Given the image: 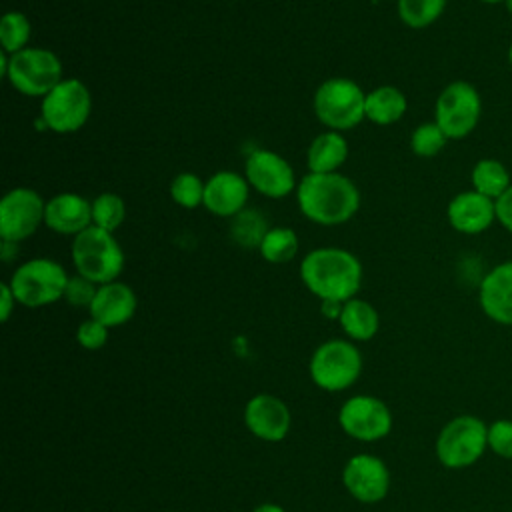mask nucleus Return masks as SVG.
Returning a JSON list of instances; mask_svg holds the SVG:
<instances>
[{
	"label": "nucleus",
	"instance_id": "f257e3e1",
	"mask_svg": "<svg viewBox=\"0 0 512 512\" xmlns=\"http://www.w3.org/2000/svg\"><path fill=\"white\" fill-rule=\"evenodd\" d=\"M300 212L322 226L348 222L360 206L356 184L338 172H308L296 186Z\"/></svg>",
	"mask_w": 512,
	"mask_h": 512
},
{
	"label": "nucleus",
	"instance_id": "f03ea898",
	"mask_svg": "<svg viewBox=\"0 0 512 512\" xmlns=\"http://www.w3.org/2000/svg\"><path fill=\"white\" fill-rule=\"evenodd\" d=\"M300 278L318 300L346 302L360 290L362 264L344 248H316L302 258Z\"/></svg>",
	"mask_w": 512,
	"mask_h": 512
},
{
	"label": "nucleus",
	"instance_id": "7ed1b4c3",
	"mask_svg": "<svg viewBox=\"0 0 512 512\" xmlns=\"http://www.w3.org/2000/svg\"><path fill=\"white\" fill-rule=\"evenodd\" d=\"M72 262L80 276L102 286L114 282L124 270V252L112 232L88 226L74 236Z\"/></svg>",
	"mask_w": 512,
	"mask_h": 512
},
{
	"label": "nucleus",
	"instance_id": "20e7f679",
	"mask_svg": "<svg viewBox=\"0 0 512 512\" xmlns=\"http://www.w3.org/2000/svg\"><path fill=\"white\" fill-rule=\"evenodd\" d=\"M434 450L444 468H470L488 450V424L474 414L454 416L438 432Z\"/></svg>",
	"mask_w": 512,
	"mask_h": 512
},
{
	"label": "nucleus",
	"instance_id": "39448f33",
	"mask_svg": "<svg viewBox=\"0 0 512 512\" xmlns=\"http://www.w3.org/2000/svg\"><path fill=\"white\" fill-rule=\"evenodd\" d=\"M68 280L64 266L56 260L32 258L14 270L8 284L18 304L26 308H40L64 298Z\"/></svg>",
	"mask_w": 512,
	"mask_h": 512
},
{
	"label": "nucleus",
	"instance_id": "423d86ee",
	"mask_svg": "<svg viewBox=\"0 0 512 512\" xmlns=\"http://www.w3.org/2000/svg\"><path fill=\"white\" fill-rule=\"evenodd\" d=\"M310 378L324 392L348 390L362 372V354L352 340H326L310 358Z\"/></svg>",
	"mask_w": 512,
	"mask_h": 512
},
{
	"label": "nucleus",
	"instance_id": "0eeeda50",
	"mask_svg": "<svg viewBox=\"0 0 512 512\" xmlns=\"http://www.w3.org/2000/svg\"><path fill=\"white\" fill-rule=\"evenodd\" d=\"M482 118V96L472 82L454 80L446 84L434 104V122L448 140H464Z\"/></svg>",
	"mask_w": 512,
	"mask_h": 512
},
{
	"label": "nucleus",
	"instance_id": "6e6552de",
	"mask_svg": "<svg viewBox=\"0 0 512 512\" xmlns=\"http://www.w3.org/2000/svg\"><path fill=\"white\" fill-rule=\"evenodd\" d=\"M314 114L330 130H350L366 118V94L350 78H330L314 94Z\"/></svg>",
	"mask_w": 512,
	"mask_h": 512
},
{
	"label": "nucleus",
	"instance_id": "1a4fd4ad",
	"mask_svg": "<svg viewBox=\"0 0 512 512\" xmlns=\"http://www.w3.org/2000/svg\"><path fill=\"white\" fill-rule=\"evenodd\" d=\"M4 76L16 92L42 98L64 80L60 58L46 48H24L16 54H8Z\"/></svg>",
	"mask_w": 512,
	"mask_h": 512
},
{
	"label": "nucleus",
	"instance_id": "9d476101",
	"mask_svg": "<svg viewBox=\"0 0 512 512\" xmlns=\"http://www.w3.org/2000/svg\"><path fill=\"white\" fill-rule=\"evenodd\" d=\"M92 112V98L86 84L78 78H64L52 88L40 104V118L48 130L58 134L76 132Z\"/></svg>",
	"mask_w": 512,
	"mask_h": 512
},
{
	"label": "nucleus",
	"instance_id": "9b49d317",
	"mask_svg": "<svg viewBox=\"0 0 512 512\" xmlns=\"http://www.w3.org/2000/svg\"><path fill=\"white\" fill-rule=\"evenodd\" d=\"M392 412L384 400L372 394H354L338 410V424L346 436L358 442H378L392 430Z\"/></svg>",
	"mask_w": 512,
	"mask_h": 512
},
{
	"label": "nucleus",
	"instance_id": "f8f14e48",
	"mask_svg": "<svg viewBox=\"0 0 512 512\" xmlns=\"http://www.w3.org/2000/svg\"><path fill=\"white\" fill-rule=\"evenodd\" d=\"M46 202L32 188H12L0 200V236L6 242H20L44 222Z\"/></svg>",
	"mask_w": 512,
	"mask_h": 512
},
{
	"label": "nucleus",
	"instance_id": "ddd939ff",
	"mask_svg": "<svg viewBox=\"0 0 512 512\" xmlns=\"http://www.w3.org/2000/svg\"><path fill=\"white\" fill-rule=\"evenodd\" d=\"M342 484L354 500L362 504H376L388 496L390 470L380 456L360 452L344 464Z\"/></svg>",
	"mask_w": 512,
	"mask_h": 512
},
{
	"label": "nucleus",
	"instance_id": "4468645a",
	"mask_svg": "<svg viewBox=\"0 0 512 512\" xmlns=\"http://www.w3.org/2000/svg\"><path fill=\"white\" fill-rule=\"evenodd\" d=\"M244 424L262 442H280L288 436L292 414L288 404L268 392L252 396L244 406Z\"/></svg>",
	"mask_w": 512,
	"mask_h": 512
},
{
	"label": "nucleus",
	"instance_id": "2eb2a0df",
	"mask_svg": "<svg viewBox=\"0 0 512 512\" xmlns=\"http://www.w3.org/2000/svg\"><path fill=\"white\" fill-rule=\"evenodd\" d=\"M246 180L268 198H284L298 186L288 160L264 148L254 150L246 158Z\"/></svg>",
	"mask_w": 512,
	"mask_h": 512
},
{
	"label": "nucleus",
	"instance_id": "dca6fc26",
	"mask_svg": "<svg viewBox=\"0 0 512 512\" xmlns=\"http://www.w3.org/2000/svg\"><path fill=\"white\" fill-rule=\"evenodd\" d=\"M478 304L488 320L512 326V260L498 262L482 276Z\"/></svg>",
	"mask_w": 512,
	"mask_h": 512
},
{
	"label": "nucleus",
	"instance_id": "f3484780",
	"mask_svg": "<svg viewBox=\"0 0 512 512\" xmlns=\"http://www.w3.org/2000/svg\"><path fill=\"white\" fill-rule=\"evenodd\" d=\"M448 224L466 236H476L492 228L496 222V200L476 192V190H464L458 192L446 208Z\"/></svg>",
	"mask_w": 512,
	"mask_h": 512
},
{
	"label": "nucleus",
	"instance_id": "a211bd4d",
	"mask_svg": "<svg viewBox=\"0 0 512 512\" xmlns=\"http://www.w3.org/2000/svg\"><path fill=\"white\" fill-rule=\"evenodd\" d=\"M248 180L238 172H216L204 188V204L214 216H236L248 200Z\"/></svg>",
	"mask_w": 512,
	"mask_h": 512
},
{
	"label": "nucleus",
	"instance_id": "6ab92c4d",
	"mask_svg": "<svg viewBox=\"0 0 512 512\" xmlns=\"http://www.w3.org/2000/svg\"><path fill=\"white\" fill-rule=\"evenodd\" d=\"M44 224L56 234L78 236L92 226V202L74 192H62L46 202Z\"/></svg>",
	"mask_w": 512,
	"mask_h": 512
},
{
	"label": "nucleus",
	"instance_id": "aec40b11",
	"mask_svg": "<svg viewBox=\"0 0 512 512\" xmlns=\"http://www.w3.org/2000/svg\"><path fill=\"white\" fill-rule=\"evenodd\" d=\"M138 300L134 290L124 282H108L98 286V292L88 308L90 318L102 322L108 328L126 324L136 312Z\"/></svg>",
	"mask_w": 512,
	"mask_h": 512
},
{
	"label": "nucleus",
	"instance_id": "412c9836",
	"mask_svg": "<svg viewBox=\"0 0 512 512\" xmlns=\"http://www.w3.org/2000/svg\"><path fill=\"white\" fill-rule=\"evenodd\" d=\"M348 158V142L346 138L336 132L328 130L318 134L310 146H308V168L310 172L326 174V172H336Z\"/></svg>",
	"mask_w": 512,
	"mask_h": 512
},
{
	"label": "nucleus",
	"instance_id": "4be33fe9",
	"mask_svg": "<svg viewBox=\"0 0 512 512\" xmlns=\"http://www.w3.org/2000/svg\"><path fill=\"white\" fill-rule=\"evenodd\" d=\"M338 322H340L344 334L354 342H366V340L374 338L380 328V316H378L376 308L362 298L346 300Z\"/></svg>",
	"mask_w": 512,
	"mask_h": 512
},
{
	"label": "nucleus",
	"instance_id": "5701e85b",
	"mask_svg": "<svg viewBox=\"0 0 512 512\" xmlns=\"http://www.w3.org/2000/svg\"><path fill=\"white\" fill-rule=\"evenodd\" d=\"M406 108L408 100L396 86H378L366 94V118L378 126H390L398 122Z\"/></svg>",
	"mask_w": 512,
	"mask_h": 512
},
{
	"label": "nucleus",
	"instance_id": "b1692460",
	"mask_svg": "<svg viewBox=\"0 0 512 512\" xmlns=\"http://www.w3.org/2000/svg\"><path fill=\"white\" fill-rule=\"evenodd\" d=\"M470 182H472V190L498 200L512 184L510 172L506 168L504 162L496 160V158H480L470 172Z\"/></svg>",
	"mask_w": 512,
	"mask_h": 512
},
{
	"label": "nucleus",
	"instance_id": "393cba45",
	"mask_svg": "<svg viewBox=\"0 0 512 512\" xmlns=\"http://www.w3.org/2000/svg\"><path fill=\"white\" fill-rule=\"evenodd\" d=\"M262 258L270 264H284L292 260L298 252V236L292 228L274 226L266 232L258 246Z\"/></svg>",
	"mask_w": 512,
	"mask_h": 512
},
{
	"label": "nucleus",
	"instance_id": "a878e982",
	"mask_svg": "<svg viewBox=\"0 0 512 512\" xmlns=\"http://www.w3.org/2000/svg\"><path fill=\"white\" fill-rule=\"evenodd\" d=\"M448 0H398L400 20L414 30L432 26L444 12Z\"/></svg>",
	"mask_w": 512,
	"mask_h": 512
},
{
	"label": "nucleus",
	"instance_id": "bb28decb",
	"mask_svg": "<svg viewBox=\"0 0 512 512\" xmlns=\"http://www.w3.org/2000/svg\"><path fill=\"white\" fill-rule=\"evenodd\" d=\"M32 34V24L22 12H6L0 20V44L6 54H16L26 48Z\"/></svg>",
	"mask_w": 512,
	"mask_h": 512
},
{
	"label": "nucleus",
	"instance_id": "cd10ccee",
	"mask_svg": "<svg viewBox=\"0 0 512 512\" xmlns=\"http://www.w3.org/2000/svg\"><path fill=\"white\" fill-rule=\"evenodd\" d=\"M126 218V204L122 196L114 192H104L92 202V224L114 232Z\"/></svg>",
	"mask_w": 512,
	"mask_h": 512
},
{
	"label": "nucleus",
	"instance_id": "c85d7f7f",
	"mask_svg": "<svg viewBox=\"0 0 512 512\" xmlns=\"http://www.w3.org/2000/svg\"><path fill=\"white\" fill-rule=\"evenodd\" d=\"M270 228H266V222L262 218L260 212H254V210H242L240 214L234 216V222H232V238L244 246V248H254V246H260L262 238L266 236Z\"/></svg>",
	"mask_w": 512,
	"mask_h": 512
},
{
	"label": "nucleus",
	"instance_id": "c756f323",
	"mask_svg": "<svg viewBox=\"0 0 512 512\" xmlns=\"http://www.w3.org/2000/svg\"><path fill=\"white\" fill-rule=\"evenodd\" d=\"M446 142L448 138L436 122H422L410 136V148L420 158L436 156L446 146Z\"/></svg>",
	"mask_w": 512,
	"mask_h": 512
},
{
	"label": "nucleus",
	"instance_id": "7c9ffc66",
	"mask_svg": "<svg viewBox=\"0 0 512 512\" xmlns=\"http://www.w3.org/2000/svg\"><path fill=\"white\" fill-rule=\"evenodd\" d=\"M204 188L206 182H202L196 174L182 172L172 180L170 196L182 208H196L204 204Z\"/></svg>",
	"mask_w": 512,
	"mask_h": 512
},
{
	"label": "nucleus",
	"instance_id": "2f4dec72",
	"mask_svg": "<svg viewBox=\"0 0 512 512\" xmlns=\"http://www.w3.org/2000/svg\"><path fill=\"white\" fill-rule=\"evenodd\" d=\"M488 450L498 458L512 460V420L498 418L488 424Z\"/></svg>",
	"mask_w": 512,
	"mask_h": 512
},
{
	"label": "nucleus",
	"instance_id": "473e14b6",
	"mask_svg": "<svg viewBox=\"0 0 512 512\" xmlns=\"http://www.w3.org/2000/svg\"><path fill=\"white\" fill-rule=\"evenodd\" d=\"M96 292H98V284H94L92 280L76 274L68 280L64 298L68 300V304H72L76 308H90Z\"/></svg>",
	"mask_w": 512,
	"mask_h": 512
},
{
	"label": "nucleus",
	"instance_id": "72a5a7b5",
	"mask_svg": "<svg viewBox=\"0 0 512 512\" xmlns=\"http://www.w3.org/2000/svg\"><path fill=\"white\" fill-rule=\"evenodd\" d=\"M108 330L102 322L88 318L76 328V342L86 350H100L108 342Z\"/></svg>",
	"mask_w": 512,
	"mask_h": 512
},
{
	"label": "nucleus",
	"instance_id": "f704fd0d",
	"mask_svg": "<svg viewBox=\"0 0 512 512\" xmlns=\"http://www.w3.org/2000/svg\"><path fill=\"white\" fill-rule=\"evenodd\" d=\"M496 222L512 234V184L510 188L496 200Z\"/></svg>",
	"mask_w": 512,
	"mask_h": 512
},
{
	"label": "nucleus",
	"instance_id": "c9c22d12",
	"mask_svg": "<svg viewBox=\"0 0 512 512\" xmlns=\"http://www.w3.org/2000/svg\"><path fill=\"white\" fill-rule=\"evenodd\" d=\"M0 298H2V304H0V318H2V322H6V320L10 318V314H12V310H14V304H16V296H14V292H12V288H10L8 282H4V284L0 286Z\"/></svg>",
	"mask_w": 512,
	"mask_h": 512
},
{
	"label": "nucleus",
	"instance_id": "e433bc0d",
	"mask_svg": "<svg viewBox=\"0 0 512 512\" xmlns=\"http://www.w3.org/2000/svg\"><path fill=\"white\" fill-rule=\"evenodd\" d=\"M342 306H344V302H336V300H320V312H322V316H324V318H328V320H340Z\"/></svg>",
	"mask_w": 512,
	"mask_h": 512
},
{
	"label": "nucleus",
	"instance_id": "4c0bfd02",
	"mask_svg": "<svg viewBox=\"0 0 512 512\" xmlns=\"http://www.w3.org/2000/svg\"><path fill=\"white\" fill-rule=\"evenodd\" d=\"M252 512H286V510L276 502H264V504L256 506Z\"/></svg>",
	"mask_w": 512,
	"mask_h": 512
},
{
	"label": "nucleus",
	"instance_id": "58836bf2",
	"mask_svg": "<svg viewBox=\"0 0 512 512\" xmlns=\"http://www.w3.org/2000/svg\"><path fill=\"white\" fill-rule=\"evenodd\" d=\"M506 58H508V64H510V68H512V42H510V46H508V52H506Z\"/></svg>",
	"mask_w": 512,
	"mask_h": 512
},
{
	"label": "nucleus",
	"instance_id": "ea45409f",
	"mask_svg": "<svg viewBox=\"0 0 512 512\" xmlns=\"http://www.w3.org/2000/svg\"><path fill=\"white\" fill-rule=\"evenodd\" d=\"M480 2H484V4H504L506 0H480Z\"/></svg>",
	"mask_w": 512,
	"mask_h": 512
},
{
	"label": "nucleus",
	"instance_id": "a19ab883",
	"mask_svg": "<svg viewBox=\"0 0 512 512\" xmlns=\"http://www.w3.org/2000/svg\"><path fill=\"white\" fill-rule=\"evenodd\" d=\"M504 6H506V10H508V14L512 16V0H506V2H504Z\"/></svg>",
	"mask_w": 512,
	"mask_h": 512
}]
</instances>
